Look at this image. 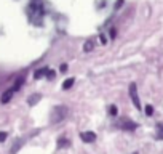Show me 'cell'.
<instances>
[{
	"instance_id": "obj_1",
	"label": "cell",
	"mask_w": 163,
	"mask_h": 154,
	"mask_svg": "<svg viewBox=\"0 0 163 154\" xmlns=\"http://www.w3.org/2000/svg\"><path fill=\"white\" fill-rule=\"evenodd\" d=\"M67 108L66 106H56L53 109V113H51V122L56 124V122H61V121H64L66 116H67Z\"/></svg>"
},
{
	"instance_id": "obj_2",
	"label": "cell",
	"mask_w": 163,
	"mask_h": 154,
	"mask_svg": "<svg viewBox=\"0 0 163 154\" xmlns=\"http://www.w3.org/2000/svg\"><path fill=\"white\" fill-rule=\"evenodd\" d=\"M80 138L85 143H93V141H96V133H93V132H82Z\"/></svg>"
},
{
	"instance_id": "obj_3",
	"label": "cell",
	"mask_w": 163,
	"mask_h": 154,
	"mask_svg": "<svg viewBox=\"0 0 163 154\" xmlns=\"http://www.w3.org/2000/svg\"><path fill=\"white\" fill-rule=\"evenodd\" d=\"M130 96H131V100H133V103H134V106L139 109L141 104H139V98H138V95H136V85H134V83H131V85H130Z\"/></svg>"
},
{
	"instance_id": "obj_4",
	"label": "cell",
	"mask_w": 163,
	"mask_h": 154,
	"mask_svg": "<svg viewBox=\"0 0 163 154\" xmlns=\"http://www.w3.org/2000/svg\"><path fill=\"white\" fill-rule=\"evenodd\" d=\"M13 93H15V88H10V90H6V92L2 95V98H0V103H3V104H6L11 98H13Z\"/></svg>"
},
{
	"instance_id": "obj_5",
	"label": "cell",
	"mask_w": 163,
	"mask_h": 154,
	"mask_svg": "<svg viewBox=\"0 0 163 154\" xmlns=\"http://www.w3.org/2000/svg\"><path fill=\"white\" fill-rule=\"evenodd\" d=\"M43 74H50L48 72V67H42V69H39V71H35V79H40V75H43Z\"/></svg>"
},
{
	"instance_id": "obj_6",
	"label": "cell",
	"mask_w": 163,
	"mask_h": 154,
	"mask_svg": "<svg viewBox=\"0 0 163 154\" xmlns=\"http://www.w3.org/2000/svg\"><path fill=\"white\" fill-rule=\"evenodd\" d=\"M72 85H74V77H70V79L64 80V83H62V88H64V90H69Z\"/></svg>"
},
{
	"instance_id": "obj_7",
	"label": "cell",
	"mask_w": 163,
	"mask_h": 154,
	"mask_svg": "<svg viewBox=\"0 0 163 154\" xmlns=\"http://www.w3.org/2000/svg\"><path fill=\"white\" fill-rule=\"evenodd\" d=\"M40 98H42L40 95H32V96H31V98H29V100H27V101H29V104H31V106H34V104L37 103V101L40 100Z\"/></svg>"
},
{
	"instance_id": "obj_8",
	"label": "cell",
	"mask_w": 163,
	"mask_h": 154,
	"mask_svg": "<svg viewBox=\"0 0 163 154\" xmlns=\"http://www.w3.org/2000/svg\"><path fill=\"white\" fill-rule=\"evenodd\" d=\"M91 48H93V42H87V44H85V47H83V50L85 52H91Z\"/></svg>"
},
{
	"instance_id": "obj_9",
	"label": "cell",
	"mask_w": 163,
	"mask_h": 154,
	"mask_svg": "<svg viewBox=\"0 0 163 154\" xmlns=\"http://www.w3.org/2000/svg\"><path fill=\"white\" fill-rule=\"evenodd\" d=\"M157 138H163V125H158V133H157Z\"/></svg>"
},
{
	"instance_id": "obj_10",
	"label": "cell",
	"mask_w": 163,
	"mask_h": 154,
	"mask_svg": "<svg viewBox=\"0 0 163 154\" xmlns=\"http://www.w3.org/2000/svg\"><path fill=\"white\" fill-rule=\"evenodd\" d=\"M146 113H147V116H150L154 113V108L152 106H146Z\"/></svg>"
},
{
	"instance_id": "obj_11",
	"label": "cell",
	"mask_w": 163,
	"mask_h": 154,
	"mask_svg": "<svg viewBox=\"0 0 163 154\" xmlns=\"http://www.w3.org/2000/svg\"><path fill=\"white\" fill-rule=\"evenodd\" d=\"M59 146H69L67 140H59Z\"/></svg>"
},
{
	"instance_id": "obj_12",
	"label": "cell",
	"mask_w": 163,
	"mask_h": 154,
	"mask_svg": "<svg viewBox=\"0 0 163 154\" xmlns=\"http://www.w3.org/2000/svg\"><path fill=\"white\" fill-rule=\"evenodd\" d=\"M6 140V133L5 132H0V141H5Z\"/></svg>"
},
{
	"instance_id": "obj_13",
	"label": "cell",
	"mask_w": 163,
	"mask_h": 154,
	"mask_svg": "<svg viewBox=\"0 0 163 154\" xmlns=\"http://www.w3.org/2000/svg\"><path fill=\"white\" fill-rule=\"evenodd\" d=\"M110 114H114V116L117 114V108L115 106H110Z\"/></svg>"
},
{
	"instance_id": "obj_14",
	"label": "cell",
	"mask_w": 163,
	"mask_h": 154,
	"mask_svg": "<svg viewBox=\"0 0 163 154\" xmlns=\"http://www.w3.org/2000/svg\"><path fill=\"white\" fill-rule=\"evenodd\" d=\"M134 154H138V152H134Z\"/></svg>"
}]
</instances>
